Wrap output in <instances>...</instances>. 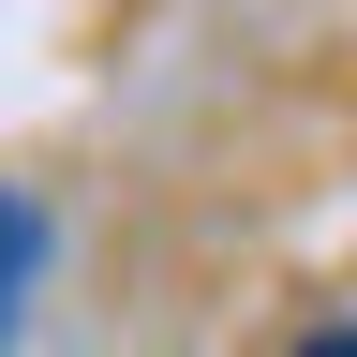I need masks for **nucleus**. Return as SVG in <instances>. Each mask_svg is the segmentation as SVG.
I'll use <instances>...</instances> for the list:
<instances>
[{
  "mask_svg": "<svg viewBox=\"0 0 357 357\" xmlns=\"http://www.w3.org/2000/svg\"><path fill=\"white\" fill-rule=\"evenodd\" d=\"M30 268H45V223H30L15 194H0V342L30 328Z\"/></svg>",
  "mask_w": 357,
  "mask_h": 357,
  "instance_id": "nucleus-1",
  "label": "nucleus"
},
{
  "mask_svg": "<svg viewBox=\"0 0 357 357\" xmlns=\"http://www.w3.org/2000/svg\"><path fill=\"white\" fill-rule=\"evenodd\" d=\"M298 357H357V328H312V342H298Z\"/></svg>",
  "mask_w": 357,
  "mask_h": 357,
  "instance_id": "nucleus-2",
  "label": "nucleus"
}]
</instances>
